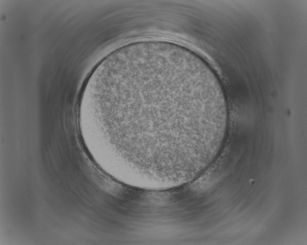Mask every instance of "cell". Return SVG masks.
<instances>
[{
  "mask_svg": "<svg viewBox=\"0 0 307 245\" xmlns=\"http://www.w3.org/2000/svg\"><path fill=\"white\" fill-rule=\"evenodd\" d=\"M80 118L110 157L149 173L194 164L227 121L212 70L186 48L156 40L124 46L100 63L82 92Z\"/></svg>",
  "mask_w": 307,
  "mask_h": 245,
  "instance_id": "obj_1",
  "label": "cell"
}]
</instances>
